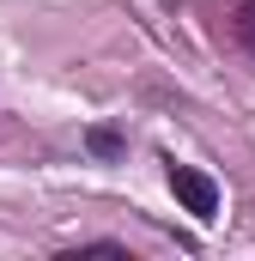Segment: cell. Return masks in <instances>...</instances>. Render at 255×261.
Segmentation results:
<instances>
[{
    "instance_id": "cell-1",
    "label": "cell",
    "mask_w": 255,
    "mask_h": 261,
    "mask_svg": "<svg viewBox=\"0 0 255 261\" xmlns=\"http://www.w3.org/2000/svg\"><path fill=\"white\" fill-rule=\"evenodd\" d=\"M164 176H170V195L183 200V213L194 219H219V182L207 176V170H194V164H164Z\"/></svg>"
},
{
    "instance_id": "cell-2",
    "label": "cell",
    "mask_w": 255,
    "mask_h": 261,
    "mask_svg": "<svg viewBox=\"0 0 255 261\" xmlns=\"http://www.w3.org/2000/svg\"><path fill=\"white\" fill-rule=\"evenodd\" d=\"M85 146H91L97 158H116V152H122V134H116V128H91V134H85Z\"/></svg>"
},
{
    "instance_id": "cell-3",
    "label": "cell",
    "mask_w": 255,
    "mask_h": 261,
    "mask_svg": "<svg viewBox=\"0 0 255 261\" xmlns=\"http://www.w3.org/2000/svg\"><path fill=\"white\" fill-rule=\"evenodd\" d=\"M237 43L255 55V0H243V6H237Z\"/></svg>"
}]
</instances>
